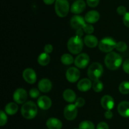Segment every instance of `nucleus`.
I'll return each instance as SVG.
<instances>
[{
  "instance_id": "58836bf2",
  "label": "nucleus",
  "mask_w": 129,
  "mask_h": 129,
  "mask_svg": "<svg viewBox=\"0 0 129 129\" xmlns=\"http://www.w3.org/2000/svg\"><path fill=\"white\" fill-rule=\"evenodd\" d=\"M123 24L127 27L129 28V12H127L123 17Z\"/></svg>"
},
{
  "instance_id": "473e14b6",
  "label": "nucleus",
  "mask_w": 129,
  "mask_h": 129,
  "mask_svg": "<svg viewBox=\"0 0 129 129\" xmlns=\"http://www.w3.org/2000/svg\"><path fill=\"white\" fill-rule=\"evenodd\" d=\"M74 104L77 106L78 108H81L84 106L85 104V99L83 97H78L76 99L75 101V104Z\"/></svg>"
},
{
  "instance_id": "4468645a",
  "label": "nucleus",
  "mask_w": 129,
  "mask_h": 129,
  "mask_svg": "<svg viewBox=\"0 0 129 129\" xmlns=\"http://www.w3.org/2000/svg\"><path fill=\"white\" fill-rule=\"evenodd\" d=\"M101 105L106 110H112L114 108L115 101L110 95H105L101 99Z\"/></svg>"
},
{
  "instance_id": "a878e982",
  "label": "nucleus",
  "mask_w": 129,
  "mask_h": 129,
  "mask_svg": "<svg viewBox=\"0 0 129 129\" xmlns=\"http://www.w3.org/2000/svg\"><path fill=\"white\" fill-rule=\"evenodd\" d=\"M120 92L123 95H127L129 94V82L123 81L120 84L118 87Z\"/></svg>"
},
{
  "instance_id": "0eeeda50",
  "label": "nucleus",
  "mask_w": 129,
  "mask_h": 129,
  "mask_svg": "<svg viewBox=\"0 0 129 129\" xmlns=\"http://www.w3.org/2000/svg\"><path fill=\"white\" fill-rule=\"evenodd\" d=\"M64 115L66 120H74L78 115V107L74 104H68L64 108Z\"/></svg>"
},
{
  "instance_id": "a211bd4d",
  "label": "nucleus",
  "mask_w": 129,
  "mask_h": 129,
  "mask_svg": "<svg viewBox=\"0 0 129 129\" xmlns=\"http://www.w3.org/2000/svg\"><path fill=\"white\" fill-rule=\"evenodd\" d=\"M100 15L99 12L96 10L89 11L88 12H87L84 16L86 22L91 24L97 22L100 20Z\"/></svg>"
},
{
  "instance_id": "7ed1b4c3",
  "label": "nucleus",
  "mask_w": 129,
  "mask_h": 129,
  "mask_svg": "<svg viewBox=\"0 0 129 129\" xmlns=\"http://www.w3.org/2000/svg\"><path fill=\"white\" fill-rule=\"evenodd\" d=\"M84 46V40L79 36L71 37L68 40L67 46L69 51L73 54H79L82 51Z\"/></svg>"
},
{
  "instance_id": "b1692460",
  "label": "nucleus",
  "mask_w": 129,
  "mask_h": 129,
  "mask_svg": "<svg viewBox=\"0 0 129 129\" xmlns=\"http://www.w3.org/2000/svg\"><path fill=\"white\" fill-rule=\"evenodd\" d=\"M37 61L38 63H39V64L40 65L45 67V66H47V64H49V63H50V57L48 53L44 52V53H41L39 56Z\"/></svg>"
},
{
  "instance_id": "ea45409f",
  "label": "nucleus",
  "mask_w": 129,
  "mask_h": 129,
  "mask_svg": "<svg viewBox=\"0 0 129 129\" xmlns=\"http://www.w3.org/2000/svg\"><path fill=\"white\" fill-rule=\"evenodd\" d=\"M113 116V113L111 110H107L105 112V117L107 119H111Z\"/></svg>"
},
{
  "instance_id": "79ce46f5",
  "label": "nucleus",
  "mask_w": 129,
  "mask_h": 129,
  "mask_svg": "<svg viewBox=\"0 0 129 129\" xmlns=\"http://www.w3.org/2000/svg\"><path fill=\"white\" fill-rule=\"evenodd\" d=\"M56 0H43L44 3L47 5H51L55 2Z\"/></svg>"
},
{
  "instance_id": "37998d69",
  "label": "nucleus",
  "mask_w": 129,
  "mask_h": 129,
  "mask_svg": "<svg viewBox=\"0 0 129 129\" xmlns=\"http://www.w3.org/2000/svg\"><path fill=\"white\" fill-rule=\"evenodd\" d=\"M73 129H79V128H73Z\"/></svg>"
},
{
  "instance_id": "4c0bfd02",
  "label": "nucleus",
  "mask_w": 129,
  "mask_h": 129,
  "mask_svg": "<svg viewBox=\"0 0 129 129\" xmlns=\"http://www.w3.org/2000/svg\"><path fill=\"white\" fill-rule=\"evenodd\" d=\"M53 49H54V48H53L52 45L50 44H47L44 46V52L48 53V54L51 53L53 51Z\"/></svg>"
},
{
  "instance_id": "1a4fd4ad",
  "label": "nucleus",
  "mask_w": 129,
  "mask_h": 129,
  "mask_svg": "<svg viewBox=\"0 0 129 129\" xmlns=\"http://www.w3.org/2000/svg\"><path fill=\"white\" fill-rule=\"evenodd\" d=\"M81 73L79 70L76 67H71L68 68L66 73V77L68 82L74 83L80 78Z\"/></svg>"
},
{
  "instance_id": "2eb2a0df",
  "label": "nucleus",
  "mask_w": 129,
  "mask_h": 129,
  "mask_svg": "<svg viewBox=\"0 0 129 129\" xmlns=\"http://www.w3.org/2000/svg\"><path fill=\"white\" fill-rule=\"evenodd\" d=\"M37 106L43 110H47L52 106V100L47 96H42L37 100Z\"/></svg>"
},
{
  "instance_id": "aec40b11",
  "label": "nucleus",
  "mask_w": 129,
  "mask_h": 129,
  "mask_svg": "<svg viewBox=\"0 0 129 129\" xmlns=\"http://www.w3.org/2000/svg\"><path fill=\"white\" fill-rule=\"evenodd\" d=\"M83 40H84V43L86 44V46L90 48H95L99 44L98 38L91 34H88L86 35L84 37Z\"/></svg>"
},
{
  "instance_id": "f704fd0d",
  "label": "nucleus",
  "mask_w": 129,
  "mask_h": 129,
  "mask_svg": "<svg viewBox=\"0 0 129 129\" xmlns=\"http://www.w3.org/2000/svg\"><path fill=\"white\" fill-rule=\"evenodd\" d=\"M117 12L119 15H123V16H124L127 13V8L124 6H119L117 8Z\"/></svg>"
},
{
  "instance_id": "4be33fe9",
  "label": "nucleus",
  "mask_w": 129,
  "mask_h": 129,
  "mask_svg": "<svg viewBox=\"0 0 129 129\" xmlns=\"http://www.w3.org/2000/svg\"><path fill=\"white\" fill-rule=\"evenodd\" d=\"M63 98L66 102L72 103L75 102L76 100V94L73 90L71 89H67L63 92Z\"/></svg>"
},
{
  "instance_id": "c85d7f7f",
  "label": "nucleus",
  "mask_w": 129,
  "mask_h": 129,
  "mask_svg": "<svg viewBox=\"0 0 129 129\" xmlns=\"http://www.w3.org/2000/svg\"><path fill=\"white\" fill-rule=\"evenodd\" d=\"M128 46H127V44H126L125 42L123 41H119L117 42V45H116L115 49H117V51L119 52H125V51H127Z\"/></svg>"
},
{
  "instance_id": "20e7f679",
  "label": "nucleus",
  "mask_w": 129,
  "mask_h": 129,
  "mask_svg": "<svg viewBox=\"0 0 129 129\" xmlns=\"http://www.w3.org/2000/svg\"><path fill=\"white\" fill-rule=\"evenodd\" d=\"M103 73V67L102 64L98 62H94L90 64L88 70V77L91 80H98Z\"/></svg>"
},
{
  "instance_id": "9d476101",
  "label": "nucleus",
  "mask_w": 129,
  "mask_h": 129,
  "mask_svg": "<svg viewBox=\"0 0 129 129\" xmlns=\"http://www.w3.org/2000/svg\"><path fill=\"white\" fill-rule=\"evenodd\" d=\"M28 94L26 90L23 88H18L13 93V98L17 104H24L27 99Z\"/></svg>"
},
{
  "instance_id": "393cba45",
  "label": "nucleus",
  "mask_w": 129,
  "mask_h": 129,
  "mask_svg": "<svg viewBox=\"0 0 129 129\" xmlns=\"http://www.w3.org/2000/svg\"><path fill=\"white\" fill-rule=\"evenodd\" d=\"M60 61H61L62 63L65 65H70L74 63V58L71 54H69V53H65V54H62L60 58Z\"/></svg>"
},
{
  "instance_id": "72a5a7b5",
  "label": "nucleus",
  "mask_w": 129,
  "mask_h": 129,
  "mask_svg": "<svg viewBox=\"0 0 129 129\" xmlns=\"http://www.w3.org/2000/svg\"><path fill=\"white\" fill-rule=\"evenodd\" d=\"M100 0H86V4L91 8L96 7Z\"/></svg>"
},
{
  "instance_id": "dca6fc26",
  "label": "nucleus",
  "mask_w": 129,
  "mask_h": 129,
  "mask_svg": "<svg viewBox=\"0 0 129 129\" xmlns=\"http://www.w3.org/2000/svg\"><path fill=\"white\" fill-rule=\"evenodd\" d=\"M38 88L40 92L47 93L51 91L52 88V83L48 78H42L38 83Z\"/></svg>"
},
{
  "instance_id": "6ab92c4d",
  "label": "nucleus",
  "mask_w": 129,
  "mask_h": 129,
  "mask_svg": "<svg viewBox=\"0 0 129 129\" xmlns=\"http://www.w3.org/2000/svg\"><path fill=\"white\" fill-rule=\"evenodd\" d=\"M118 113L120 115L125 118H129V102L128 101H122L120 102L117 107Z\"/></svg>"
},
{
  "instance_id": "f03ea898",
  "label": "nucleus",
  "mask_w": 129,
  "mask_h": 129,
  "mask_svg": "<svg viewBox=\"0 0 129 129\" xmlns=\"http://www.w3.org/2000/svg\"><path fill=\"white\" fill-rule=\"evenodd\" d=\"M38 113L37 105L33 101H27L23 104L21 113L23 117L27 120H31L37 116Z\"/></svg>"
},
{
  "instance_id": "f257e3e1",
  "label": "nucleus",
  "mask_w": 129,
  "mask_h": 129,
  "mask_svg": "<svg viewBox=\"0 0 129 129\" xmlns=\"http://www.w3.org/2000/svg\"><path fill=\"white\" fill-rule=\"evenodd\" d=\"M105 64L107 68L110 70L118 69L122 64V57L116 52H110L106 55L105 58Z\"/></svg>"
},
{
  "instance_id": "c756f323",
  "label": "nucleus",
  "mask_w": 129,
  "mask_h": 129,
  "mask_svg": "<svg viewBox=\"0 0 129 129\" xmlns=\"http://www.w3.org/2000/svg\"><path fill=\"white\" fill-rule=\"evenodd\" d=\"M8 121L7 114L3 110L0 111V126H3L6 124Z\"/></svg>"
},
{
  "instance_id": "6e6552de",
  "label": "nucleus",
  "mask_w": 129,
  "mask_h": 129,
  "mask_svg": "<svg viewBox=\"0 0 129 129\" xmlns=\"http://www.w3.org/2000/svg\"><path fill=\"white\" fill-rule=\"evenodd\" d=\"M90 58L86 53H80L74 59V64L79 68L84 69L89 64Z\"/></svg>"
},
{
  "instance_id": "a19ab883",
  "label": "nucleus",
  "mask_w": 129,
  "mask_h": 129,
  "mask_svg": "<svg viewBox=\"0 0 129 129\" xmlns=\"http://www.w3.org/2000/svg\"><path fill=\"white\" fill-rule=\"evenodd\" d=\"M83 33H84V31H83V29L76 30V35H77V36H79L80 37H81L83 35Z\"/></svg>"
},
{
  "instance_id": "f8f14e48",
  "label": "nucleus",
  "mask_w": 129,
  "mask_h": 129,
  "mask_svg": "<svg viewBox=\"0 0 129 129\" xmlns=\"http://www.w3.org/2000/svg\"><path fill=\"white\" fill-rule=\"evenodd\" d=\"M85 19L80 15H76L71 18L70 21V25L73 29L75 30L83 29L86 24Z\"/></svg>"
},
{
  "instance_id": "c9c22d12",
  "label": "nucleus",
  "mask_w": 129,
  "mask_h": 129,
  "mask_svg": "<svg viewBox=\"0 0 129 129\" xmlns=\"http://www.w3.org/2000/svg\"><path fill=\"white\" fill-rule=\"evenodd\" d=\"M123 71L127 74H129V59H126L122 64Z\"/></svg>"
},
{
  "instance_id": "cd10ccee",
  "label": "nucleus",
  "mask_w": 129,
  "mask_h": 129,
  "mask_svg": "<svg viewBox=\"0 0 129 129\" xmlns=\"http://www.w3.org/2000/svg\"><path fill=\"white\" fill-rule=\"evenodd\" d=\"M92 87H93V89L94 92H100L103 91L104 86H103V82L98 79V80H96L93 81V86H92Z\"/></svg>"
},
{
  "instance_id": "f3484780",
  "label": "nucleus",
  "mask_w": 129,
  "mask_h": 129,
  "mask_svg": "<svg viewBox=\"0 0 129 129\" xmlns=\"http://www.w3.org/2000/svg\"><path fill=\"white\" fill-rule=\"evenodd\" d=\"M92 86H93V83L91 82V80L87 78L80 80L77 84V87H78V90L81 92H84L89 91Z\"/></svg>"
},
{
  "instance_id": "5701e85b",
  "label": "nucleus",
  "mask_w": 129,
  "mask_h": 129,
  "mask_svg": "<svg viewBox=\"0 0 129 129\" xmlns=\"http://www.w3.org/2000/svg\"><path fill=\"white\" fill-rule=\"evenodd\" d=\"M18 110V106L16 102H9L5 106V111L8 115H14Z\"/></svg>"
},
{
  "instance_id": "7c9ffc66",
  "label": "nucleus",
  "mask_w": 129,
  "mask_h": 129,
  "mask_svg": "<svg viewBox=\"0 0 129 129\" xmlns=\"http://www.w3.org/2000/svg\"><path fill=\"white\" fill-rule=\"evenodd\" d=\"M83 30L84 31V32H85L87 34H92L94 32V27L93 26V25L91 24H88L86 23L85 25H84V27H83Z\"/></svg>"
},
{
  "instance_id": "ddd939ff",
  "label": "nucleus",
  "mask_w": 129,
  "mask_h": 129,
  "mask_svg": "<svg viewBox=\"0 0 129 129\" xmlns=\"http://www.w3.org/2000/svg\"><path fill=\"white\" fill-rule=\"evenodd\" d=\"M86 4L83 0H76L72 4L71 6V11L74 14H80L85 10Z\"/></svg>"
},
{
  "instance_id": "412c9836",
  "label": "nucleus",
  "mask_w": 129,
  "mask_h": 129,
  "mask_svg": "<svg viewBox=\"0 0 129 129\" xmlns=\"http://www.w3.org/2000/svg\"><path fill=\"white\" fill-rule=\"evenodd\" d=\"M46 125L49 129H61L62 123L59 119L52 117L47 120Z\"/></svg>"
},
{
  "instance_id": "e433bc0d",
  "label": "nucleus",
  "mask_w": 129,
  "mask_h": 129,
  "mask_svg": "<svg viewBox=\"0 0 129 129\" xmlns=\"http://www.w3.org/2000/svg\"><path fill=\"white\" fill-rule=\"evenodd\" d=\"M96 129H109V126L107 123L105 121H102L97 125Z\"/></svg>"
},
{
  "instance_id": "9b49d317",
  "label": "nucleus",
  "mask_w": 129,
  "mask_h": 129,
  "mask_svg": "<svg viewBox=\"0 0 129 129\" xmlns=\"http://www.w3.org/2000/svg\"><path fill=\"white\" fill-rule=\"evenodd\" d=\"M22 75L24 80L30 84H34L37 81V73L33 68H27L24 70Z\"/></svg>"
},
{
  "instance_id": "2f4dec72",
  "label": "nucleus",
  "mask_w": 129,
  "mask_h": 129,
  "mask_svg": "<svg viewBox=\"0 0 129 129\" xmlns=\"http://www.w3.org/2000/svg\"><path fill=\"white\" fill-rule=\"evenodd\" d=\"M29 95L31 98H37L40 96V91L39 89L32 88L29 91Z\"/></svg>"
},
{
  "instance_id": "423d86ee",
  "label": "nucleus",
  "mask_w": 129,
  "mask_h": 129,
  "mask_svg": "<svg viewBox=\"0 0 129 129\" xmlns=\"http://www.w3.org/2000/svg\"><path fill=\"white\" fill-rule=\"evenodd\" d=\"M70 5L68 0H56L55 2V11L60 18L66 16L70 10Z\"/></svg>"
},
{
  "instance_id": "bb28decb",
  "label": "nucleus",
  "mask_w": 129,
  "mask_h": 129,
  "mask_svg": "<svg viewBox=\"0 0 129 129\" xmlns=\"http://www.w3.org/2000/svg\"><path fill=\"white\" fill-rule=\"evenodd\" d=\"M79 129H95V126L92 121L89 120H84L79 125Z\"/></svg>"
},
{
  "instance_id": "39448f33",
  "label": "nucleus",
  "mask_w": 129,
  "mask_h": 129,
  "mask_svg": "<svg viewBox=\"0 0 129 129\" xmlns=\"http://www.w3.org/2000/svg\"><path fill=\"white\" fill-rule=\"evenodd\" d=\"M117 42L111 37H106L103 38L98 44V48L101 51L109 53L115 49Z\"/></svg>"
}]
</instances>
